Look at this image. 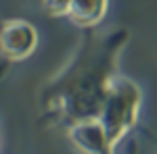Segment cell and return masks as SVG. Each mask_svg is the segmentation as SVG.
I'll use <instances>...</instances> for the list:
<instances>
[{
    "instance_id": "1",
    "label": "cell",
    "mask_w": 157,
    "mask_h": 154,
    "mask_svg": "<svg viewBox=\"0 0 157 154\" xmlns=\"http://www.w3.org/2000/svg\"><path fill=\"white\" fill-rule=\"evenodd\" d=\"M124 31H113L98 46L82 48V54L63 73L59 81L50 85V104L61 106L69 121L80 123L88 119H98L101 106L111 88V71L115 56L124 44Z\"/></svg>"
},
{
    "instance_id": "2",
    "label": "cell",
    "mask_w": 157,
    "mask_h": 154,
    "mask_svg": "<svg viewBox=\"0 0 157 154\" xmlns=\"http://www.w3.org/2000/svg\"><path fill=\"white\" fill-rule=\"evenodd\" d=\"M140 106V92L130 79L117 77L111 81V88L107 92V98L101 106L98 121L103 123V127L107 131L109 142L115 144L124 138V133H128L130 127L136 123Z\"/></svg>"
},
{
    "instance_id": "3",
    "label": "cell",
    "mask_w": 157,
    "mask_h": 154,
    "mask_svg": "<svg viewBox=\"0 0 157 154\" xmlns=\"http://www.w3.org/2000/svg\"><path fill=\"white\" fill-rule=\"evenodd\" d=\"M38 42L36 27L27 21H9L0 29V50L9 59L27 56Z\"/></svg>"
},
{
    "instance_id": "4",
    "label": "cell",
    "mask_w": 157,
    "mask_h": 154,
    "mask_svg": "<svg viewBox=\"0 0 157 154\" xmlns=\"http://www.w3.org/2000/svg\"><path fill=\"white\" fill-rule=\"evenodd\" d=\"M69 138L86 154H111L113 150V144L109 142L107 131L98 119L73 123L69 127Z\"/></svg>"
},
{
    "instance_id": "5",
    "label": "cell",
    "mask_w": 157,
    "mask_h": 154,
    "mask_svg": "<svg viewBox=\"0 0 157 154\" xmlns=\"http://www.w3.org/2000/svg\"><path fill=\"white\" fill-rule=\"evenodd\" d=\"M107 13V0H73L67 17L75 25L92 27L97 25Z\"/></svg>"
},
{
    "instance_id": "6",
    "label": "cell",
    "mask_w": 157,
    "mask_h": 154,
    "mask_svg": "<svg viewBox=\"0 0 157 154\" xmlns=\"http://www.w3.org/2000/svg\"><path fill=\"white\" fill-rule=\"evenodd\" d=\"M73 0H44V6L52 15H67Z\"/></svg>"
}]
</instances>
